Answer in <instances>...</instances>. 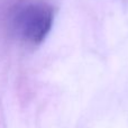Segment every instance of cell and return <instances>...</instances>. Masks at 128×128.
Masks as SVG:
<instances>
[{"label":"cell","mask_w":128,"mask_h":128,"mask_svg":"<svg viewBox=\"0 0 128 128\" xmlns=\"http://www.w3.org/2000/svg\"><path fill=\"white\" fill-rule=\"evenodd\" d=\"M54 20V11L46 4H32L19 11L16 19V30L22 40L40 44L50 33Z\"/></svg>","instance_id":"cell-1"}]
</instances>
